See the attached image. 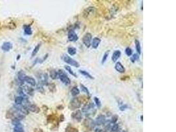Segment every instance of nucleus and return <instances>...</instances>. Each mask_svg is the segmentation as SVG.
<instances>
[{"mask_svg":"<svg viewBox=\"0 0 176 132\" xmlns=\"http://www.w3.org/2000/svg\"><path fill=\"white\" fill-rule=\"evenodd\" d=\"M95 132H102V131L101 129H100L99 127H97V128H96L95 129V131H94Z\"/></svg>","mask_w":176,"mask_h":132,"instance_id":"44","label":"nucleus"},{"mask_svg":"<svg viewBox=\"0 0 176 132\" xmlns=\"http://www.w3.org/2000/svg\"><path fill=\"white\" fill-rule=\"evenodd\" d=\"M95 11V7H88L87 9H85V11H83V17L85 18L88 17L90 15L93 14Z\"/></svg>","mask_w":176,"mask_h":132,"instance_id":"11","label":"nucleus"},{"mask_svg":"<svg viewBox=\"0 0 176 132\" xmlns=\"http://www.w3.org/2000/svg\"><path fill=\"white\" fill-rule=\"evenodd\" d=\"M141 10H142V3H141Z\"/></svg>","mask_w":176,"mask_h":132,"instance_id":"47","label":"nucleus"},{"mask_svg":"<svg viewBox=\"0 0 176 132\" xmlns=\"http://www.w3.org/2000/svg\"><path fill=\"white\" fill-rule=\"evenodd\" d=\"M23 29H24V34L26 35H31L32 34V31L31 26L29 24H24L23 26Z\"/></svg>","mask_w":176,"mask_h":132,"instance_id":"19","label":"nucleus"},{"mask_svg":"<svg viewBox=\"0 0 176 132\" xmlns=\"http://www.w3.org/2000/svg\"><path fill=\"white\" fill-rule=\"evenodd\" d=\"M64 119H65V117H64V116H63V114H61V115L60 116V117H59V122H63V121H64Z\"/></svg>","mask_w":176,"mask_h":132,"instance_id":"42","label":"nucleus"},{"mask_svg":"<svg viewBox=\"0 0 176 132\" xmlns=\"http://www.w3.org/2000/svg\"><path fill=\"white\" fill-rule=\"evenodd\" d=\"M139 60V55L138 54H134L131 55V57L130 58V60L132 63H135L136 61H137Z\"/></svg>","mask_w":176,"mask_h":132,"instance_id":"32","label":"nucleus"},{"mask_svg":"<svg viewBox=\"0 0 176 132\" xmlns=\"http://www.w3.org/2000/svg\"><path fill=\"white\" fill-rule=\"evenodd\" d=\"M121 55V52L120 50H116L114 51L113 53V54L111 55V60L112 62L114 63L117 62V61L120 58Z\"/></svg>","mask_w":176,"mask_h":132,"instance_id":"15","label":"nucleus"},{"mask_svg":"<svg viewBox=\"0 0 176 132\" xmlns=\"http://www.w3.org/2000/svg\"><path fill=\"white\" fill-rule=\"evenodd\" d=\"M100 42H101V39L98 38V37H94V39H92V47L94 49H96V48H98Z\"/></svg>","mask_w":176,"mask_h":132,"instance_id":"18","label":"nucleus"},{"mask_svg":"<svg viewBox=\"0 0 176 132\" xmlns=\"http://www.w3.org/2000/svg\"><path fill=\"white\" fill-rule=\"evenodd\" d=\"M80 93V91L79 89H78L77 86H73L71 91V94L73 97H76V96L79 95Z\"/></svg>","mask_w":176,"mask_h":132,"instance_id":"21","label":"nucleus"},{"mask_svg":"<svg viewBox=\"0 0 176 132\" xmlns=\"http://www.w3.org/2000/svg\"><path fill=\"white\" fill-rule=\"evenodd\" d=\"M125 54L129 57H130L131 55H133V50L132 49L130 48V47H127L125 50Z\"/></svg>","mask_w":176,"mask_h":132,"instance_id":"36","label":"nucleus"},{"mask_svg":"<svg viewBox=\"0 0 176 132\" xmlns=\"http://www.w3.org/2000/svg\"><path fill=\"white\" fill-rule=\"evenodd\" d=\"M129 108V106L127 104H124L123 105H121L119 106V110L121 111H125V110L128 109Z\"/></svg>","mask_w":176,"mask_h":132,"instance_id":"40","label":"nucleus"},{"mask_svg":"<svg viewBox=\"0 0 176 132\" xmlns=\"http://www.w3.org/2000/svg\"><path fill=\"white\" fill-rule=\"evenodd\" d=\"M121 132H127V131H125V130H124V131H122Z\"/></svg>","mask_w":176,"mask_h":132,"instance_id":"48","label":"nucleus"},{"mask_svg":"<svg viewBox=\"0 0 176 132\" xmlns=\"http://www.w3.org/2000/svg\"><path fill=\"white\" fill-rule=\"evenodd\" d=\"M24 81L26 82L27 83H28L32 86H34L36 85V80L33 77H30V76H26L24 79Z\"/></svg>","mask_w":176,"mask_h":132,"instance_id":"16","label":"nucleus"},{"mask_svg":"<svg viewBox=\"0 0 176 132\" xmlns=\"http://www.w3.org/2000/svg\"><path fill=\"white\" fill-rule=\"evenodd\" d=\"M48 85V89L51 93H54L56 91V86L54 83H50Z\"/></svg>","mask_w":176,"mask_h":132,"instance_id":"34","label":"nucleus"},{"mask_svg":"<svg viewBox=\"0 0 176 132\" xmlns=\"http://www.w3.org/2000/svg\"><path fill=\"white\" fill-rule=\"evenodd\" d=\"M20 58H21V55H18V56H17V60L18 61V60H19Z\"/></svg>","mask_w":176,"mask_h":132,"instance_id":"45","label":"nucleus"},{"mask_svg":"<svg viewBox=\"0 0 176 132\" xmlns=\"http://www.w3.org/2000/svg\"><path fill=\"white\" fill-rule=\"evenodd\" d=\"M13 132H24V130H23V127H22V125H21V124H18V125H16V126H15Z\"/></svg>","mask_w":176,"mask_h":132,"instance_id":"28","label":"nucleus"},{"mask_svg":"<svg viewBox=\"0 0 176 132\" xmlns=\"http://www.w3.org/2000/svg\"><path fill=\"white\" fill-rule=\"evenodd\" d=\"M65 69L67 71L69 72V73H70V74L71 75H73V77H76V78L77 77V75L75 74V72L73 71L72 69L71 68V66H69V65H65Z\"/></svg>","mask_w":176,"mask_h":132,"instance_id":"27","label":"nucleus"},{"mask_svg":"<svg viewBox=\"0 0 176 132\" xmlns=\"http://www.w3.org/2000/svg\"><path fill=\"white\" fill-rule=\"evenodd\" d=\"M22 89L23 90L24 93L27 94L29 96H33L34 94V89L31 87V86H27V85H22L21 86Z\"/></svg>","mask_w":176,"mask_h":132,"instance_id":"10","label":"nucleus"},{"mask_svg":"<svg viewBox=\"0 0 176 132\" xmlns=\"http://www.w3.org/2000/svg\"><path fill=\"white\" fill-rule=\"evenodd\" d=\"M34 132H44L43 130L40 128H35L34 130Z\"/></svg>","mask_w":176,"mask_h":132,"instance_id":"43","label":"nucleus"},{"mask_svg":"<svg viewBox=\"0 0 176 132\" xmlns=\"http://www.w3.org/2000/svg\"><path fill=\"white\" fill-rule=\"evenodd\" d=\"M55 118H56V116L54 117V116H53V115L49 116L48 117V122H51V121H53Z\"/></svg>","mask_w":176,"mask_h":132,"instance_id":"41","label":"nucleus"},{"mask_svg":"<svg viewBox=\"0 0 176 132\" xmlns=\"http://www.w3.org/2000/svg\"><path fill=\"white\" fill-rule=\"evenodd\" d=\"M28 110H29V112H32L36 113V114H38L40 112V108H39L38 106L34 104H30L28 107Z\"/></svg>","mask_w":176,"mask_h":132,"instance_id":"17","label":"nucleus"},{"mask_svg":"<svg viewBox=\"0 0 176 132\" xmlns=\"http://www.w3.org/2000/svg\"><path fill=\"white\" fill-rule=\"evenodd\" d=\"M106 120L105 116L100 114V115L98 116L96 118V120L94 121L96 125H104V124L106 123Z\"/></svg>","mask_w":176,"mask_h":132,"instance_id":"9","label":"nucleus"},{"mask_svg":"<svg viewBox=\"0 0 176 132\" xmlns=\"http://www.w3.org/2000/svg\"><path fill=\"white\" fill-rule=\"evenodd\" d=\"M13 48V44L9 42H5L1 46V50L3 52H9Z\"/></svg>","mask_w":176,"mask_h":132,"instance_id":"13","label":"nucleus"},{"mask_svg":"<svg viewBox=\"0 0 176 132\" xmlns=\"http://www.w3.org/2000/svg\"><path fill=\"white\" fill-rule=\"evenodd\" d=\"M115 70L120 73H124L125 72V68L119 62H116V65H115Z\"/></svg>","mask_w":176,"mask_h":132,"instance_id":"14","label":"nucleus"},{"mask_svg":"<svg viewBox=\"0 0 176 132\" xmlns=\"http://www.w3.org/2000/svg\"><path fill=\"white\" fill-rule=\"evenodd\" d=\"M67 52L70 55H75L77 54V49L75 47L69 46L67 48Z\"/></svg>","mask_w":176,"mask_h":132,"instance_id":"26","label":"nucleus"},{"mask_svg":"<svg viewBox=\"0 0 176 132\" xmlns=\"http://www.w3.org/2000/svg\"><path fill=\"white\" fill-rule=\"evenodd\" d=\"M50 77L51 79L55 80L58 78V71L55 70H51L50 71Z\"/></svg>","mask_w":176,"mask_h":132,"instance_id":"23","label":"nucleus"},{"mask_svg":"<svg viewBox=\"0 0 176 132\" xmlns=\"http://www.w3.org/2000/svg\"></svg>","mask_w":176,"mask_h":132,"instance_id":"49","label":"nucleus"},{"mask_svg":"<svg viewBox=\"0 0 176 132\" xmlns=\"http://www.w3.org/2000/svg\"><path fill=\"white\" fill-rule=\"evenodd\" d=\"M142 118H143V116H142V115L140 116V120L141 121H142Z\"/></svg>","mask_w":176,"mask_h":132,"instance_id":"46","label":"nucleus"},{"mask_svg":"<svg viewBox=\"0 0 176 132\" xmlns=\"http://www.w3.org/2000/svg\"><path fill=\"white\" fill-rule=\"evenodd\" d=\"M92 40V35L90 32H87L82 36V42L87 48H90L91 46Z\"/></svg>","mask_w":176,"mask_h":132,"instance_id":"5","label":"nucleus"},{"mask_svg":"<svg viewBox=\"0 0 176 132\" xmlns=\"http://www.w3.org/2000/svg\"><path fill=\"white\" fill-rule=\"evenodd\" d=\"M67 36L68 40H69V41H70V42H76L79 39V36H78L77 33L75 32L74 29H71L69 30Z\"/></svg>","mask_w":176,"mask_h":132,"instance_id":"8","label":"nucleus"},{"mask_svg":"<svg viewBox=\"0 0 176 132\" xmlns=\"http://www.w3.org/2000/svg\"><path fill=\"white\" fill-rule=\"evenodd\" d=\"M38 83L41 84L42 85H48V75L44 73H40L38 75Z\"/></svg>","mask_w":176,"mask_h":132,"instance_id":"6","label":"nucleus"},{"mask_svg":"<svg viewBox=\"0 0 176 132\" xmlns=\"http://www.w3.org/2000/svg\"><path fill=\"white\" fill-rule=\"evenodd\" d=\"M24 101V98L21 96H18L15 99V103L16 105H22V102Z\"/></svg>","mask_w":176,"mask_h":132,"instance_id":"25","label":"nucleus"},{"mask_svg":"<svg viewBox=\"0 0 176 132\" xmlns=\"http://www.w3.org/2000/svg\"><path fill=\"white\" fill-rule=\"evenodd\" d=\"M40 46H41V43L38 44L35 46V48H34V50H33L32 52L31 58H33V57H34V56L37 54V53L38 52L39 50H40Z\"/></svg>","mask_w":176,"mask_h":132,"instance_id":"24","label":"nucleus"},{"mask_svg":"<svg viewBox=\"0 0 176 132\" xmlns=\"http://www.w3.org/2000/svg\"><path fill=\"white\" fill-rule=\"evenodd\" d=\"M16 24H15L14 22H13L12 21H10V22L9 23H7V28H8L9 29H14L16 28Z\"/></svg>","mask_w":176,"mask_h":132,"instance_id":"35","label":"nucleus"},{"mask_svg":"<svg viewBox=\"0 0 176 132\" xmlns=\"http://www.w3.org/2000/svg\"><path fill=\"white\" fill-rule=\"evenodd\" d=\"M109 54H110V50L106 51V52L104 53V55H103V57H102V62H101L102 64L105 63V62H106V60H108V58Z\"/></svg>","mask_w":176,"mask_h":132,"instance_id":"30","label":"nucleus"},{"mask_svg":"<svg viewBox=\"0 0 176 132\" xmlns=\"http://www.w3.org/2000/svg\"><path fill=\"white\" fill-rule=\"evenodd\" d=\"M65 132H79L77 128L76 127H73V126H70L69 125L67 127H66L65 129Z\"/></svg>","mask_w":176,"mask_h":132,"instance_id":"29","label":"nucleus"},{"mask_svg":"<svg viewBox=\"0 0 176 132\" xmlns=\"http://www.w3.org/2000/svg\"><path fill=\"white\" fill-rule=\"evenodd\" d=\"M36 86V90H37L38 91L43 94L45 93V90L44 89L43 85H42L40 84V83H38Z\"/></svg>","mask_w":176,"mask_h":132,"instance_id":"33","label":"nucleus"},{"mask_svg":"<svg viewBox=\"0 0 176 132\" xmlns=\"http://www.w3.org/2000/svg\"><path fill=\"white\" fill-rule=\"evenodd\" d=\"M118 116L117 115H113L112 116V118H111V120L110 121V122H111V124H116V122H117V120H118Z\"/></svg>","mask_w":176,"mask_h":132,"instance_id":"39","label":"nucleus"},{"mask_svg":"<svg viewBox=\"0 0 176 132\" xmlns=\"http://www.w3.org/2000/svg\"><path fill=\"white\" fill-rule=\"evenodd\" d=\"M84 124L86 127H88L90 129H93L96 125L94 121L92 120L91 118H86L84 121Z\"/></svg>","mask_w":176,"mask_h":132,"instance_id":"12","label":"nucleus"},{"mask_svg":"<svg viewBox=\"0 0 176 132\" xmlns=\"http://www.w3.org/2000/svg\"><path fill=\"white\" fill-rule=\"evenodd\" d=\"M135 48H136V50L137 52V54L139 55H140L141 54V46H140V41L138 39H135Z\"/></svg>","mask_w":176,"mask_h":132,"instance_id":"20","label":"nucleus"},{"mask_svg":"<svg viewBox=\"0 0 176 132\" xmlns=\"http://www.w3.org/2000/svg\"><path fill=\"white\" fill-rule=\"evenodd\" d=\"M94 101L97 107H98V108H100V107H101L102 104H101V101H100V100L99 99V98H98L96 96H94Z\"/></svg>","mask_w":176,"mask_h":132,"instance_id":"37","label":"nucleus"},{"mask_svg":"<svg viewBox=\"0 0 176 132\" xmlns=\"http://www.w3.org/2000/svg\"><path fill=\"white\" fill-rule=\"evenodd\" d=\"M62 60H63L64 62L67 63L68 65H69L70 66H73V67H80L79 63L77 61L73 59L72 58H71L70 56L68 55L67 54H63V56H62Z\"/></svg>","mask_w":176,"mask_h":132,"instance_id":"3","label":"nucleus"},{"mask_svg":"<svg viewBox=\"0 0 176 132\" xmlns=\"http://www.w3.org/2000/svg\"><path fill=\"white\" fill-rule=\"evenodd\" d=\"M80 86H81V91H82L83 93H85L87 94V95H90V91L88 89L87 86H85L84 85L82 84H81L80 85Z\"/></svg>","mask_w":176,"mask_h":132,"instance_id":"31","label":"nucleus"},{"mask_svg":"<svg viewBox=\"0 0 176 132\" xmlns=\"http://www.w3.org/2000/svg\"><path fill=\"white\" fill-rule=\"evenodd\" d=\"M79 73H81V74H82V75H84L85 77H87V78H88V79H94V77L92 76V75H91L88 72V71H85V70H80L79 71Z\"/></svg>","mask_w":176,"mask_h":132,"instance_id":"22","label":"nucleus"},{"mask_svg":"<svg viewBox=\"0 0 176 132\" xmlns=\"http://www.w3.org/2000/svg\"><path fill=\"white\" fill-rule=\"evenodd\" d=\"M81 104H82V101H81V99L78 97H75L70 101L68 105V108L70 110H77L78 108H81Z\"/></svg>","mask_w":176,"mask_h":132,"instance_id":"1","label":"nucleus"},{"mask_svg":"<svg viewBox=\"0 0 176 132\" xmlns=\"http://www.w3.org/2000/svg\"><path fill=\"white\" fill-rule=\"evenodd\" d=\"M58 78L60 79V81L65 85H69L71 84V79L68 77L67 73L63 70H58Z\"/></svg>","mask_w":176,"mask_h":132,"instance_id":"2","label":"nucleus"},{"mask_svg":"<svg viewBox=\"0 0 176 132\" xmlns=\"http://www.w3.org/2000/svg\"><path fill=\"white\" fill-rule=\"evenodd\" d=\"M94 110V104L92 102H87L82 108V112H84L87 116H89L92 113V110Z\"/></svg>","mask_w":176,"mask_h":132,"instance_id":"4","label":"nucleus"},{"mask_svg":"<svg viewBox=\"0 0 176 132\" xmlns=\"http://www.w3.org/2000/svg\"><path fill=\"white\" fill-rule=\"evenodd\" d=\"M119 130V125L117 124H112L111 126V132H116L118 131Z\"/></svg>","mask_w":176,"mask_h":132,"instance_id":"38","label":"nucleus"},{"mask_svg":"<svg viewBox=\"0 0 176 132\" xmlns=\"http://www.w3.org/2000/svg\"><path fill=\"white\" fill-rule=\"evenodd\" d=\"M71 118L73 119V120L77 122H81L82 120V112L80 110H75L71 114Z\"/></svg>","mask_w":176,"mask_h":132,"instance_id":"7","label":"nucleus"}]
</instances>
